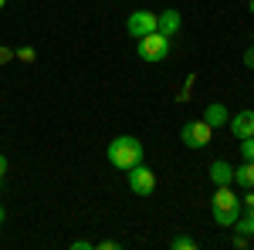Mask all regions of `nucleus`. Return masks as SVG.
Listing matches in <instances>:
<instances>
[{
  "label": "nucleus",
  "instance_id": "obj_23",
  "mask_svg": "<svg viewBox=\"0 0 254 250\" xmlns=\"http://www.w3.org/2000/svg\"><path fill=\"white\" fill-rule=\"evenodd\" d=\"M3 3H7V0H0V10H3Z\"/></svg>",
  "mask_w": 254,
  "mask_h": 250
},
{
  "label": "nucleus",
  "instance_id": "obj_9",
  "mask_svg": "<svg viewBox=\"0 0 254 250\" xmlns=\"http://www.w3.org/2000/svg\"><path fill=\"white\" fill-rule=\"evenodd\" d=\"M227 118H231V112H227V105H220V101H214V105L203 108V122H207L210 129H224Z\"/></svg>",
  "mask_w": 254,
  "mask_h": 250
},
{
  "label": "nucleus",
  "instance_id": "obj_19",
  "mask_svg": "<svg viewBox=\"0 0 254 250\" xmlns=\"http://www.w3.org/2000/svg\"><path fill=\"white\" fill-rule=\"evenodd\" d=\"M71 247L75 250H88V247H95V244H88V240H71Z\"/></svg>",
  "mask_w": 254,
  "mask_h": 250
},
{
  "label": "nucleus",
  "instance_id": "obj_20",
  "mask_svg": "<svg viewBox=\"0 0 254 250\" xmlns=\"http://www.w3.org/2000/svg\"><path fill=\"white\" fill-rule=\"evenodd\" d=\"M244 206H254V193L251 190H244Z\"/></svg>",
  "mask_w": 254,
  "mask_h": 250
},
{
  "label": "nucleus",
  "instance_id": "obj_14",
  "mask_svg": "<svg viewBox=\"0 0 254 250\" xmlns=\"http://www.w3.org/2000/svg\"><path fill=\"white\" fill-rule=\"evenodd\" d=\"M14 58H20L24 64H27V61L38 58V51H34V48H17V51H14Z\"/></svg>",
  "mask_w": 254,
  "mask_h": 250
},
{
  "label": "nucleus",
  "instance_id": "obj_11",
  "mask_svg": "<svg viewBox=\"0 0 254 250\" xmlns=\"http://www.w3.org/2000/svg\"><path fill=\"white\" fill-rule=\"evenodd\" d=\"M234 183L241 190H254V162L251 159H244L241 166H234Z\"/></svg>",
  "mask_w": 254,
  "mask_h": 250
},
{
  "label": "nucleus",
  "instance_id": "obj_10",
  "mask_svg": "<svg viewBox=\"0 0 254 250\" xmlns=\"http://www.w3.org/2000/svg\"><path fill=\"white\" fill-rule=\"evenodd\" d=\"M210 179H214V186H231L234 183V166L224 162V159L210 162Z\"/></svg>",
  "mask_w": 254,
  "mask_h": 250
},
{
  "label": "nucleus",
  "instance_id": "obj_5",
  "mask_svg": "<svg viewBox=\"0 0 254 250\" xmlns=\"http://www.w3.org/2000/svg\"><path fill=\"white\" fill-rule=\"evenodd\" d=\"M129 190L136 193V196H153L156 193V173L146 166V162H139L129 169Z\"/></svg>",
  "mask_w": 254,
  "mask_h": 250
},
{
  "label": "nucleus",
  "instance_id": "obj_12",
  "mask_svg": "<svg viewBox=\"0 0 254 250\" xmlns=\"http://www.w3.org/2000/svg\"><path fill=\"white\" fill-rule=\"evenodd\" d=\"M173 250H193L196 247V240L193 237H173V244H170Z\"/></svg>",
  "mask_w": 254,
  "mask_h": 250
},
{
  "label": "nucleus",
  "instance_id": "obj_18",
  "mask_svg": "<svg viewBox=\"0 0 254 250\" xmlns=\"http://www.w3.org/2000/svg\"><path fill=\"white\" fill-rule=\"evenodd\" d=\"M10 58H14V51H10V48H0V64H7Z\"/></svg>",
  "mask_w": 254,
  "mask_h": 250
},
{
  "label": "nucleus",
  "instance_id": "obj_7",
  "mask_svg": "<svg viewBox=\"0 0 254 250\" xmlns=\"http://www.w3.org/2000/svg\"><path fill=\"white\" fill-rule=\"evenodd\" d=\"M227 129H231V135H234L237 142L248 139V135H254V112H251V108H241L237 115L227 118Z\"/></svg>",
  "mask_w": 254,
  "mask_h": 250
},
{
  "label": "nucleus",
  "instance_id": "obj_16",
  "mask_svg": "<svg viewBox=\"0 0 254 250\" xmlns=\"http://www.w3.org/2000/svg\"><path fill=\"white\" fill-rule=\"evenodd\" d=\"M234 247H237V250L248 247V233H237V237H234Z\"/></svg>",
  "mask_w": 254,
  "mask_h": 250
},
{
  "label": "nucleus",
  "instance_id": "obj_15",
  "mask_svg": "<svg viewBox=\"0 0 254 250\" xmlns=\"http://www.w3.org/2000/svg\"><path fill=\"white\" fill-rule=\"evenodd\" d=\"M244 64H248V68L254 71V41L248 44V51H244Z\"/></svg>",
  "mask_w": 254,
  "mask_h": 250
},
{
  "label": "nucleus",
  "instance_id": "obj_2",
  "mask_svg": "<svg viewBox=\"0 0 254 250\" xmlns=\"http://www.w3.org/2000/svg\"><path fill=\"white\" fill-rule=\"evenodd\" d=\"M210 213H214L217 227H234L237 216H241V196L231 186H214L210 196Z\"/></svg>",
  "mask_w": 254,
  "mask_h": 250
},
{
  "label": "nucleus",
  "instance_id": "obj_17",
  "mask_svg": "<svg viewBox=\"0 0 254 250\" xmlns=\"http://www.w3.org/2000/svg\"><path fill=\"white\" fill-rule=\"evenodd\" d=\"M95 247L98 250H119V244H116V240H102V244H95Z\"/></svg>",
  "mask_w": 254,
  "mask_h": 250
},
{
  "label": "nucleus",
  "instance_id": "obj_6",
  "mask_svg": "<svg viewBox=\"0 0 254 250\" xmlns=\"http://www.w3.org/2000/svg\"><path fill=\"white\" fill-rule=\"evenodd\" d=\"M126 31H129L136 41L146 38V34H153V31H159L156 27V14H153V10H132L129 20H126Z\"/></svg>",
  "mask_w": 254,
  "mask_h": 250
},
{
  "label": "nucleus",
  "instance_id": "obj_4",
  "mask_svg": "<svg viewBox=\"0 0 254 250\" xmlns=\"http://www.w3.org/2000/svg\"><path fill=\"white\" fill-rule=\"evenodd\" d=\"M210 139H214V129H210L203 118H193V122H187V125L180 129V142H183L187 149H203V146H210Z\"/></svg>",
  "mask_w": 254,
  "mask_h": 250
},
{
  "label": "nucleus",
  "instance_id": "obj_8",
  "mask_svg": "<svg viewBox=\"0 0 254 250\" xmlns=\"http://www.w3.org/2000/svg\"><path fill=\"white\" fill-rule=\"evenodd\" d=\"M156 27H159V34H166V38L180 34V27H183V17H180V10L166 7L163 14H156Z\"/></svg>",
  "mask_w": 254,
  "mask_h": 250
},
{
  "label": "nucleus",
  "instance_id": "obj_21",
  "mask_svg": "<svg viewBox=\"0 0 254 250\" xmlns=\"http://www.w3.org/2000/svg\"><path fill=\"white\" fill-rule=\"evenodd\" d=\"M3 173H7V159L0 155V179H3Z\"/></svg>",
  "mask_w": 254,
  "mask_h": 250
},
{
  "label": "nucleus",
  "instance_id": "obj_1",
  "mask_svg": "<svg viewBox=\"0 0 254 250\" xmlns=\"http://www.w3.org/2000/svg\"><path fill=\"white\" fill-rule=\"evenodd\" d=\"M139 162H142V142H139L136 135H116V139L109 142V166L129 173Z\"/></svg>",
  "mask_w": 254,
  "mask_h": 250
},
{
  "label": "nucleus",
  "instance_id": "obj_13",
  "mask_svg": "<svg viewBox=\"0 0 254 250\" xmlns=\"http://www.w3.org/2000/svg\"><path fill=\"white\" fill-rule=\"evenodd\" d=\"M241 155L254 162V135H248V139H241Z\"/></svg>",
  "mask_w": 254,
  "mask_h": 250
},
{
  "label": "nucleus",
  "instance_id": "obj_22",
  "mask_svg": "<svg viewBox=\"0 0 254 250\" xmlns=\"http://www.w3.org/2000/svg\"><path fill=\"white\" fill-rule=\"evenodd\" d=\"M3 220H7V210H3V206H0V223H3Z\"/></svg>",
  "mask_w": 254,
  "mask_h": 250
},
{
  "label": "nucleus",
  "instance_id": "obj_24",
  "mask_svg": "<svg viewBox=\"0 0 254 250\" xmlns=\"http://www.w3.org/2000/svg\"><path fill=\"white\" fill-rule=\"evenodd\" d=\"M251 14H254V0H251Z\"/></svg>",
  "mask_w": 254,
  "mask_h": 250
},
{
  "label": "nucleus",
  "instance_id": "obj_3",
  "mask_svg": "<svg viewBox=\"0 0 254 250\" xmlns=\"http://www.w3.org/2000/svg\"><path fill=\"white\" fill-rule=\"evenodd\" d=\"M136 54L142 61H149V64H159V61L170 54V38L159 34V31H153V34H146V38L136 41Z\"/></svg>",
  "mask_w": 254,
  "mask_h": 250
}]
</instances>
